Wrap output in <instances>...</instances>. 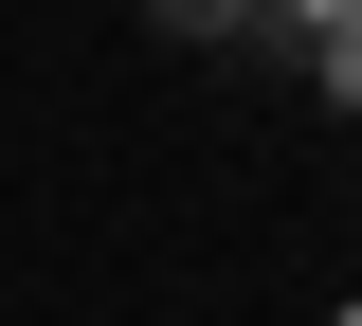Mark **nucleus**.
<instances>
[{"label":"nucleus","mask_w":362,"mask_h":326,"mask_svg":"<svg viewBox=\"0 0 362 326\" xmlns=\"http://www.w3.org/2000/svg\"><path fill=\"white\" fill-rule=\"evenodd\" d=\"M272 18H290V37H362V0H272Z\"/></svg>","instance_id":"7ed1b4c3"},{"label":"nucleus","mask_w":362,"mask_h":326,"mask_svg":"<svg viewBox=\"0 0 362 326\" xmlns=\"http://www.w3.org/2000/svg\"><path fill=\"white\" fill-rule=\"evenodd\" d=\"M145 18H163L181 54H235V37H272V0H145Z\"/></svg>","instance_id":"f257e3e1"},{"label":"nucleus","mask_w":362,"mask_h":326,"mask_svg":"<svg viewBox=\"0 0 362 326\" xmlns=\"http://www.w3.org/2000/svg\"><path fill=\"white\" fill-rule=\"evenodd\" d=\"M308 91H326V109H362V37H308Z\"/></svg>","instance_id":"f03ea898"},{"label":"nucleus","mask_w":362,"mask_h":326,"mask_svg":"<svg viewBox=\"0 0 362 326\" xmlns=\"http://www.w3.org/2000/svg\"><path fill=\"white\" fill-rule=\"evenodd\" d=\"M326 326H362V290H344V308H326Z\"/></svg>","instance_id":"20e7f679"}]
</instances>
